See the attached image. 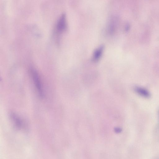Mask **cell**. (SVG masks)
I'll use <instances>...</instances> for the list:
<instances>
[{"mask_svg":"<svg viewBox=\"0 0 159 159\" xmlns=\"http://www.w3.org/2000/svg\"><path fill=\"white\" fill-rule=\"evenodd\" d=\"M31 74L36 89L39 96L43 98L44 96L43 92L39 75L37 71L34 69L31 68Z\"/></svg>","mask_w":159,"mask_h":159,"instance_id":"obj_1","label":"cell"},{"mask_svg":"<svg viewBox=\"0 0 159 159\" xmlns=\"http://www.w3.org/2000/svg\"><path fill=\"white\" fill-rule=\"evenodd\" d=\"M66 15L65 13H63L58 19L56 25V30L57 32H61L66 29Z\"/></svg>","mask_w":159,"mask_h":159,"instance_id":"obj_2","label":"cell"},{"mask_svg":"<svg viewBox=\"0 0 159 159\" xmlns=\"http://www.w3.org/2000/svg\"><path fill=\"white\" fill-rule=\"evenodd\" d=\"M135 92L139 95L146 98H149L151 94L149 91L145 88L137 86L134 88Z\"/></svg>","mask_w":159,"mask_h":159,"instance_id":"obj_3","label":"cell"},{"mask_svg":"<svg viewBox=\"0 0 159 159\" xmlns=\"http://www.w3.org/2000/svg\"><path fill=\"white\" fill-rule=\"evenodd\" d=\"M104 48V45H102L95 50L93 55V60L96 61L100 58L102 54Z\"/></svg>","mask_w":159,"mask_h":159,"instance_id":"obj_4","label":"cell"},{"mask_svg":"<svg viewBox=\"0 0 159 159\" xmlns=\"http://www.w3.org/2000/svg\"><path fill=\"white\" fill-rule=\"evenodd\" d=\"M11 116L16 126L18 127H21L22 125V121L20 118L13 113H12L11 114Z\"/></svg>","mask_w":159,"mask_h":159,"instance_id":"obj_5","label":"cell"}]
</instances>
